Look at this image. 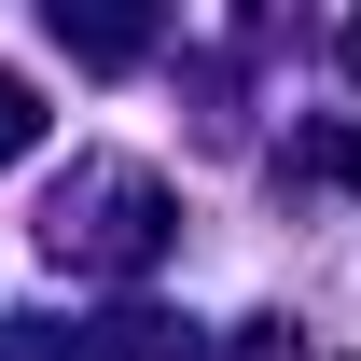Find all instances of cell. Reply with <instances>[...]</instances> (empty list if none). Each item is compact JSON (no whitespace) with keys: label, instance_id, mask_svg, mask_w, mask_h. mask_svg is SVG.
I'll return each mask as SVG.
<instances>
[{"label":"cell","instance_id":"obj_1","mask_svg":"<svg viewBox=\"0 0 361 361\" xmlns=\"http://www.w3.org/2000/svg\"><path fill=\"white\" fill-rule=\"evenodd\" d=\"M28 139H42V97H28V70H0V167H14Z\"/></svg>","mask_w":361,"mask_h":361},{"label":"cell","instance_id":"obj_2","mask_svg":"<svg viewBox=\"0 0 361 361\" xmlns=\"http://www.w3.org/2000/svg\"><path fill=\"white\" fill-rule=\"evenodd\" d=\"M348 70H361V14H348Z\"/></svg>","mask_w":361,"mask_h":361}]
</instances>
